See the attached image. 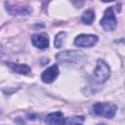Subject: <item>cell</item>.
Segmentation results:
<instances>
[{
    "mask_svg": "<svg viewBox=\"0 0 125 125\" xmlns=\"http://www.w3.org/2000/svg\"><path fill=\"white\" fill-rule=\"evenodd\" d=\"M99 38L94 34H80L75 37L74 44L82 48H90L97 44Z\"/></svg>",
    "mask_w": 125,
    "mask_h": 125,
    "instance_id": "obj_5",
    "label": "cell"
},
{
    "mask_svg": "<svg viewBox=\"0 0 125 125\" xmlns=\"http://www.w3.org/2000/svg\"><path fill=\"white\" fill-rule=\"evenodd\" d=\"M65 36H66V34L63 31H61L56 35L55 40H54V45L56 48H61L63 46L64 41H65Z\"/></svg>",
    "mask_w": 125,
    "mask_h": 125,
    "instance_id": "obj_12",
    "label": "cell"
},
{
    "mask_svg": "<svg viewBox=\"0 0 125 125\" xmlns=\"http://www.w3.org/2000/svg\"><path fill=\"white\" fill-rule=\"evenodd\" d=\"M8 66L15 72L20 74H27L30 71V67L23 63H16V62H8Z\"/></svg>",
    "mask_w": 125,
    "mask_h": 125,
    "instance_id": "obj_10",
    "label": "cell"
},
{
    "mask_svg": "<svg viewBox=\"0 0 125 125\" xmlns=\"http://www.w3.org/2000/svg\"><path fill=\"white\" fill-rule=\"evenodd\" d=\"M100 23H101L102 27L105 31H108V32L109 31H113L116 28L117 21H116V18H115V15H114L112 7H109L104 11V16L101 19Z\"/></svg>",
    "mask_w": 125,
    "mask_h": 125,
    "instance_id": "obj_4",
    "label": "cell"
},
{
    "mask_svg": "<svg viewBox=\"0 0 125 125\" xmlns=\"http://www.w3.org/2000/svg\"><path fill=\"white\" fill-rule=\"evenodd\" d=\"M103 2H104V3H107V2H112V1H115V0H102Z\"/></svg>",
    "mask_w": 125,
    "mask_h": 125,
    "instance_id": "obj_14",
    "label": "cell"
},
{
    "mask_svg": "<svg viewBox=\"0 0 125 125\" xmlns=\"http://www.w3.org/2000/svg\"><path fill=\"white\" fill-rule=\"evenodd\" d=\"M45 123L47 124H66V117L61 111H55L49 113L45 118Z\"/></svg>",
    "mask_w": 125,
    "mask_h": 125,
    "instance_id": "obj_9",
    "label": "cell"
},
{
    "mask_svg": "<svg viewBox=\"0 0 125 125\" xmlns=\"http://www.w3.org/2000/svg\"><path fill=\"white\" fill-rule=\"evenodd\" d=\"M32 45L38 49H46L49 47V38L46 33L34 34L31 37Z\"/></svg>",
    "mask_w": 125,
    "mask_h": 125,
    "instance_id": "obj_8",
    "label": "cell"
},
{
    "mask_svg": "<svg viewBox=\"0 0 125 125\" xmlns=\"http://www.w3.org/2000/svg\"><path fill=\"white\" fill-rule=\"evenodd\" d=\"M117 110V106L111 103H96L92 105V111L95 115L102 116L104 118L114 117Z\"/></svg>",
    "mask_w": 125,
    "mask_h": 125,
    "instance_id": "obj_2",
    "label": "cell"
},
{
    "mask_svg": "<svg viewBox=\"0 0 125 125\" xmlns=\"http://www.w3.org/2000/svg\"><path fill=\"white\" fill-rule=\"evenodd\" d=\"M86 57L84 53L78 50H65L60 52L56 56V60L63 65L78 66L83 63Z\"/></svg>",
    "mask_w": 125,
    "mask_h": 125,
    "instance_id": "obj_1",
    "label": "cell"
},
{
    "mask_svg": "<svg viewBox=\"0 0 125 125\" xmlns=\"http://www.w3.org/2000/svg\"><path fill=\"white\" fill-rule=\"evenodd\" d=\"M95 20V12L92 9L85 11L81 16V21L86 24H91Z\"/></svg>",
    "mask_w": 125,
    "mask_h": 125,
    "instance_id": "obj_11",
    "label": "cell"
},
{
    "mask_svg": "<svg viewBox=\"0 0 125 125\" xmlns=\"http://www.w3.org/2000/svg\"><path fill=\"white\" fill-rule=\"evenodd\" d=\"M84 122L83 116H72L66 117V124H81Z\"/></svg>",
    "mask_w": 125,
    "mask_h": 125,
    "instance_id": "obj_13",
    "label": "cell"
},
{
    "mask_svg": "<svg viewBox=\"0 0 125 125\" xmlns=\"http://www.w3.org/2000/svg\"><path fill=\"white\" fill-rule=\"evenodd\" d=\"M60 73V70H59V67L57 64H53L51 65L50 67H48L47 69H45L42 74H41V80L44 82V83H52L56 80V78L58 77Z\"/></svg>",
    "mask_w": 125,
    "mask_h": 125,
    "instance_id": "obj_6",
    "label": "cell"
},
{
    "mask_svg": "<svg viewBox=\"0 0 125 125\" xmlns=\"http://www.w3.org/2000/svg\"><path fill=\"white\" fill-rule=\"evenodd\" d=\"M93 76L95 81L100 84H103L105 81H107V79L110 76V68L108 64L103 60H98L97 66L93 72Z\"/></svg>",
    "mask_w": 125,
    "mask_h": 125,
    "instance_id": "obj_3",
    "label": "cell"
},
{
    "mask_svg": "<svg viewBox=\"0 0 125 125\" xmlns=\"http://www.w3.org/2000/svg\"><path fill=\"white\" fill-rule=\"evenodd\" d=\"M6 11L12 16H25L31 13V8L29 6H20V5H11L9 3L5 4Z\"/></svg>",
    "mask_w": 125,
    "mask_h": 125,
    "instance_id": "obj_7",
    "label": "cell"
}]
</instances>
